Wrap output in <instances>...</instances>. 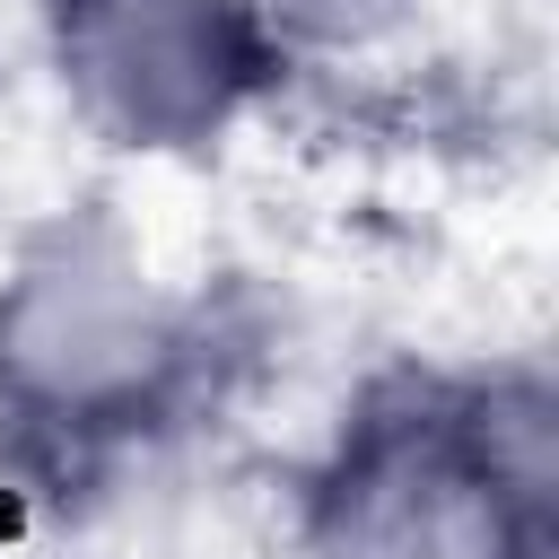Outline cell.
<instances>
[{"label":"cell","instance_id":"4","mask_svg":"<svg viewBox=\"0 0 559 559\" xmlns=\"http://www.w3.org/2000/svg\"><path fill=\"white\" fill-rule=\"evenodd\" d=\"M253 9L280 35V52H349L411 17V0H253Z\"/></svg>","mask_w":559,"mask_h":559},{"label":"cell","instance_id":"1","mask_svg":"<svg viewBox=\"0 0 559 559\" xmlns=\"http://www.w3.org/2000/svg\"><path fill=\"white\" fill-rule=\"evenodd\" d=\"M314 559H550L559 393L542 367L384 376L306 489Z\"/></svg>","mask_w":559,"mask_h":559},{"label":"cell","instance_id":"2","mask_svg":"<svg viewBox=\"0 0 559 559\" xmlns=\"http://www.w3.org/2000/svg\"><path fill=\"white\" fill-rule=\"evenodd\" d=\"M210 367V306L175 297L105 210L44 227L0 280V428L44 472H87L175 428Z\"/></svg>","mask_w":559,"mask_h":559},{"label":"cell","instance_id":"3","mask_svg":"<svg viewBox=\"0 0 559 559\" xmlns=\"http://www.w3.org/2000/svg\"><path fill=\"white\" fill-rule=\"evenodd\" d=\"M52 61L79 122L140 157L210 148L288 70L253 0H52Z\"/></svg>","mask_w":559,"mask_h":559}]
</instances>
